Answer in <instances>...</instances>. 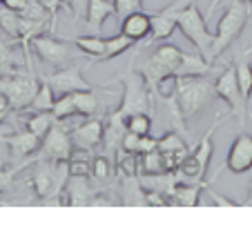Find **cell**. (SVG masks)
Returning a JSON list of instances; mask_svg holds the SVG:
<instances>
[{"mask_svg": "<svg viewBox=\"0 0 252 227\" xmlns=\"http://www.w3.org/2000/svg\"><path fill=\"white\" fill-rule=\"evenodd\" d=\"M194 0H172L167 7H163L161 11H152L150 20H152V33H150V43L145 45H157L161 40H167L172 33L176 31V18L186 9L188 5H192Z\"/></svg>", "mask_w": 252, "mask_h": 227, "instance_id": "cell-11", "label": "cell"}, {"mask_svg": "<svg viewBox=\"0 0 252 227\" xmlns=\"http://www.w3.org/2000/svg\"><path fill=\"white\" fill-rule=\"evenodd\" d=\"M45 81L49 83V87L54 89L56 96H65L71 91H85L92 89V85L83 78V67L81 65H65L54 69L52 74L45 76Z\"/></svg>", "mask_w": 252, "mask_h": 227, "instance_id": "cell-12", "label": "cell"}, {"mask_svg": "<svg viewBox=\"0 0 252 227\" xmlns=\"http://www.w3.org/2000/svg\"><path fill=\"white\" fill-rule=\"evenodd\" d=\"M248 185H250V187H248V199L243 200V205H252V180Z\"/></svg>", "mask_w": 252, "mask_h": 227, "instance_id": "cell-38", "label": "cell"}, {"mask_svg": "<svg viewBox=\"0 0 252 227\" xmlns=\"http://www.w3.org/2000/svg\"><path fill=\"white\" fill-rule=\"evenodd\" d=\"M121 33L127 36L132 43H141L145 38H150L152 33V20H150V14L145 11H134V14H127L125 18H121Z\"/></svg>", "mask_w": 252, "mask_h": 227, "instance_id": "cell-17", "label": "cell"}, {"mask_svg": "<svg viewBox=\"0 0 252 227\" xmlns=\"http://www.w3.org/2000/svg\"><path fill=\"white\" fill-rule=\"evenodd\" d=\"M25 56L18 54V40L0 29V76H11L20 71Z\"/></svg>", "mask_w": 252, "mask_h": 227, "instance_id": "cell-16", "label": "cell"}, {"mask_svg": "<svg viewBox=\"0 0 252 227\" xmlns=\"http://www.w3.org/2000/svg\"><path fill=\"white\" fill-rule=\"evenodd\" d=\"M243 54H246V56H250V54H252V45H250V47H248V49H246V52H243Z\"/></svg>", "mask_w": 252, "mask_h": 227, "instance_id": "cell-41", "label": "cell"}, {"mask_svg": "<svg viewBox=\"0 0 252 227\" xmlns=\"http://www.w3.org/2000/svg\"><path fill=\"white\" fill-rule=\"evenodd\" d=\"M74 47L78 52H83L87 58H94L92 62H98V58L105 52V38H100L98 33H85V36H76L74 40Z\"/></svg>", "mask_w": 252, "mask_h": 227, "instance_id": "cell-22", "label": "cell"}, {"mask_svg": "<svg viewBox=\"0 0 252 227\" xmlns=\"http://www.w3.org/2000/svg\"><path fill=\"white\" fill-rule=\"evenodd\" d=\"M71 100H74L76 114H78V116H83V118L96 116V114L100 112V100H98V96L94 94V89L71 91Z\"/></svg>", "mask_w": 252, "mask_h": 227, "instance_id": "cell-21", "label": "cell"}, {"mask_svg": "<svg viewBox=\"0 0 252 227\" xmlns=\"http://www.w3.org/2000/svg\"><path fill=\"white\" fill-rule=\"evenodd\" d=\"M132 69L145 78L152 98L161 94V83L176 76H212L214 65L201 54H188L172 43H158L145 58H134Z\"/></svg>", "mask_w": 252, "mask_h": 227, "instance_id": "cell-1", "label": "cell"}, {"mask_svg": "<svg viewBox=\"0 0 252 227\" xmlns=\"http://www.w3.org/2000/svg\"><path fill=\"white\" fill-rule=\"evenodd\" d=\"M110 16H114V5L112 0H87L85 5V27L90 33H100L103 23Z\"/></svg>", "mask_w": 252, "mask_h": 227, "instance_id": "cell-18", "label": "cell"}, {"mask_svg": "<svg viewBox=\"0 0 252 227\" xmlns=\"http://www.w3.org/2000/svg\"><path fill=\"white\" fill-rule=\"evenodd\" d=\"M0 203H2V200H0Z\"/></svg>", "mask_w": 252, "mask_h": 227, "instance_id": "cell-43", "label": "cell"}, {"mask_svg": "<svg viewBox=\"0 0 252 227\" xmlns=\"http://www.w3.org/2000/svg\"><path fill=\"white\" fill-rule=\"evenodd\" d=\"M2 5H5L7 9L16 11V14H23V11L29 7V0H5Z\"/></svg>", "mask_w": 252, "mask_h": 227, "instance_id": "cell-35", "label": "cell"}, {"mask_svg": "<svg viewBox=\"0 0 252 227\" xmlns=\"http://www.w3.org/2000/svg\"><path fill=\"white\" fill-rule=\"evenodd\" d=\"M225 167L232 174H246L252 170V136L246 132L237 134L230 142L228 156H225Z\"/></svg>", "mask_w": 252, "mask_h": 227, "instance_id": "cell-14", "label": "cell"}, {"mask_svg": "<svg viewBox=\"0 0 252 227\" xmlns=\"http://www.w3.org/2000/svg\"><path fill=\"white\" fill-rule=\"evenodd\" d=\"M11 112V103H9V98H7L5 94H0V123L7 118V114Z\"/></svg>", "mask_w": 252, "mask_h": 227, "instance_id": "cell-36", "label": "cell"}, {"mask_svg": "<svg viewBox=\"0 0 252 227\" xmlns=\"http://www.w3.org/2000/svg\"><path fill=\"white\" fill-rule=\"evenodd\" d=\"M71 2H74V0H65V5L69 7V9H71ZM71 11H74V9H71ZM74 16H76V11H74Z\"/></svg>", "mask_w": 252, "mask_h": 227, "instance_id": "cell-39", "label": "cell"}, {"mask_svg": "<svg viewBox=\"0 0 252 227\" xmlns=\"http://www.w3.org/2000/svg\"><path fill=\"white\" fill-rule=\"evenodd\" d=\"M174 98L181 109L183 118L190 120L208 109L214 96V81L210 76H176L174 78Z\"/></svg>", "mask_w": 252, "mask_h": 227, "instance_id": "cell-2", "label": "cell"}, {"mask_svg": "<svg viewBox=\"0 0 252 227\" xmlns=\"http://www.w3.org/2000/svg\"><path fill=\"white\" fill-rule=\"evenodd\" d=\"M0 142L9 147V154L16 161H25L27 156H32L33 151H38L40 147V138L36 134H32L29 129L25 132H14L9 136H2L0 134Z\"/></svg>", "mask_w": 252, "mask_h": 227, "instance_id": "cell-15", "label": "cell"}, {"mask_svg": "<svg viewBox=\"0 0 252 227\" xmlns=\"http://www.w3.org/2000/svg\"><path fill=\"white\" fill-rule=\"evenodd\" d=\"M54 103H56V94H54V89L49 87V83L43 78L38 85V91H36L32 105H29V109H32V112H52Z\"/></svg>", "mask_w": 252, "mask_h": 227, "instance_id": "cell-25", "label": "cell"}, {"mask_svg": "<svg viewBox=\"0 0 252 227\" xmlns=\"http://www.w3.org/2000/svg\"><path fill=\"white\" fill-rule=\"evenodd\" d=\"M223 123V120H217V123L210 125V129L205 132V136L199 141V145H196V149L192 151V156L196 158V163H199V170H201V178H203L205 174H208V167H210V161H212V154H214V145H212V136L214 132H217V127Z\"/></svg>", "mask_w": 252, "mask_h": 227, "instance_id": "cell-19", "label": "cell"}, {"mask_svg": "<svg viewBox=\"0 0 252 227\" xmlns=\"http://www.w3.org/2000/svg\"><path fill=\"white\" fill-rule=\"evenodd\" d=\"M29 45L33 47L36 56L49 67H63L69 60H76L74 49L67 45V40H58V38H54L52 33H47V31L33 36Z\"/></svg>", "mask_w": 252, "mask_h": 227, "instance_id": "cell-10", "label": "cell"}, {"mask_svg": "<svg viewBox=\"0 0 252 227\" xmlns=\"http://www.w3.org/2000/svg\"><path fill=\"white\" fill-rule=\"evenodd\" d=\"M219 7H223V16L219 18L217 25V33L212 40V62L230 49L239 40L243 33L248 20H250V5L248 2H239V0H225Z\"/></svg>", "mask_w": 252, "mask_h": 227, "instance_id": "cell-3", "label": "cell"}, {"mask_svg": "<svg viewBox=\"0 0 252 227\" xmlns=\"http://www.w3.org/2000/svg\"><path fill=\"white\" fill-rule=\"evenodd\" d=\"M205 192H208V196L214 200V205H223V207H232V205H243V203H239V200H234V199H228V196H221L219 192H214V189L210 187L208 183H205Z\"/></svg>", "mask_w": 252, "mask_h": 227, "instance_id": "cell-34", "label": "cell"}, {"mask_svg": "<svg viewBox=\"0 0 252 227\" xmlns=\"http://www.w3.org/2000/svg\"><path fill=\"white\" fill-rule=\"evenodd\" d=\"M54 125H56V118H54L52 112H33L32 116L25 120V127L32 134H36L38 138H43Z\"/></svg>", "mask_w": 252, "mask_h": 227, "instance_id": "cell-24", "label": "cell"}, {"mask_svg": "<svg viewBox=\"0 0 252 227\" xmlns=\"http://www.w3.org/2000/svg\"><path fill=\"white\" fill-rule=\"evenodd\" d=\"M219 5H221V0H212V2H210V7H208V11H205V18H212Z\"/></svg>", "mask_w": 252, "mask_h": 227, "instance_id": "cell-37", "label": "cell"}, {"mask_svg": "<svg viewBox=\"0 0 252 227\" xmlns=\"http://www.w3.org/2000/svg\"><path fill=\"white\" fill-rule=\"evenodd\" d=\"M199 194H201V185L199 187H196V185H192V187H186V185H181V187H172V196H174V200L179 205H188V207L199 205Z\"/></svg>", "mask_w": 252, "mask_h": 227, "instance_id": "cell-27", "label": "cell"}, {"mask_svg": "<svg viewBox=\"0 0 252 227\" xmlns=\"http://www.w3.org/2000/svg\"><path fill=\"white\" fill-rule=\"evenodd\" d=\"M176 29H181V33L199 49V54L205 58L208 62H212V40L214 33L208 29V18L205 14H201L196 2L188 5L186 9L179 14L176 18Z\"/></svg>", "mask_w": 252, "mask_h": 227, "instance_id": "cell-5", "label": "cell"}, {"mask_svg": "<svg viewBox=\"0 0 252 227\" xmlns=\"http://www.w3.org/2000/svg\"><path fill=\"white\" fill-rule=\"evenodd\" d=\"M125 125H127V132L138 134V136H145V134L152 132V116H150V112L132 114V116L125 118Z\"/></svg>", "mask_w": 252, "mask_h": 227, "instance_id": "cell-26", "label": "cell"}, {"mask_svg": "<svg viewBox=\"0 0 252 227\" xmlns=\"http://www.w3.org/2000/svg\"><path fill=\"white\" fill-rule=\"evenodd\" d=\"M132 40H129L127 36H123V33H116V36H110L105 38V52L103 56L98 58V62H105V60H114V58H119L121 54H125L129 47H132Z\"/></svg>", "mask_w": 252, "mask_h": 227, "instance_id": "cell-23", "label": "cell"}, {"mask_svg": "<svg viewBox=\"0 0 252 227\" xmlns=\"http://www.w3.org/2000/svg\"><path fill=\"white\" fill-rule=\"evenodd\" d=\"M214 96L228 105L230 112H232V116L239 120V125L246 123V118H248V114L250 112H248V103L243 100L241 89H239L234 65H228L219 74V78L214 81Z\"/></svg>", "mask_w": 252, "mask_h": 227, "instance_id": "cell-8", "label": "cell"}, {"mask_svg": "<svg viewBox=\"0 0 252 227\" xmlns=\"http://www.w3.org/2000/svg\"><path fill=\"white\" fill-rule=\"evenodd\" d=\"M38 78L32 69L16 71L11 76H0V94H5L11 103L14 112H25L29 109L33 96L38 91Z\"/></svg>", "mask_w": 252, "mask_h": 227, "instance_id": "cell-6", "label": "cell"}, {"mask_svg": "<svg viewBox=\"0 0 252 227\" xmlns=\"http://www.w3.org/2000/svg\"><path fill=\"white\" fill-rule=\"evenodd\" d=\"M18 25H20V14L7 9L5 5H0V29L18 40Z\"/></svg>", "mask_w": 252, "mask_h": 227, "instance_id": "cell-28", "label": "cell"}, {"mask_svg": "<svg viewBox=\"0 0 252 227\" xmlns=\"http://www.w3.org/2000/svg\"><path fill=\"white\" fill-rule=\"evenodd\" d=\"M158 147H161V154H176V151H186V142L181 141L179 132H170L165 138L158 141Z\"/></svg>", "mask_w": 252, "mask_h": 227, "instance_id": "cell-29", "label": "cell"}, {"mask_svg": "<svg viewBox=\"0 0 252 227\" xmlns=\"http://www.w3.org/2000/svg\"><path fill=\"white\" fill-rule=\"evenodd\" d=\"M38 2L49 11V14H52V18H54V20H56V14H58L61 9H65L67 14H74V11H71L69 7L65 5V0H38Z\"/></svg>", "mask_w": 252, "mask_h": 227, "instance_id": "cell-33", "label": "cell"}, {"mask_svg": "<svg viewBox=\"0 0 252 227\" xmlns=\"http://www.w3.org/2000/svg\"><path fill=\"white\" fill-rule=\"evenodd\" d=\"M67 167H69V174L71 176H87V174H92V163H85V161H67Z\"/></svg>", "mask_w": 252, "mask_h": 227, "instance_id": "cell-32", "label": "cell"}, {"mask_svg": "<svg viewBox=\"0 0 252 227\" xmlns=\"http://www.w3.org/2000/svg\"><path fill=\"white\" fill-rule=\"evenodd\" d=\"M103 132H105V125L98 116L94 118H85L81 125H74L69 129V136H71V145L76 149L83 151H92L94 147H98L103 142Z\"/></svg>", "mask_w": 252, "mask_h": 227, "instance_id": "cell-13", "label": "cell"}, {"mask_svg": "<svg viewBox=\"0 0 252 227\" xmlns=\"http://www.w3.org/2000/svg\"><path fill=\"white\" fill-rule=\"evenodd\" d=\"M2 2H5V0H0V5H2Z\"/></svg>", "mask_w": 252, "mask_h": 227, "instance_id": "cell-42", "label": "cell"}, {"mask_svg": "<svg viewBox=\"0 0 252 227\" xmlns=\"http://www.w3.org/2000/svg\"><path fill=\"white\" fill-rule=\"evenodd\" d=\"M114 83H121V85H123L121 103H119V107L114 109L119 116L127 118V116L138 114V112H152V91H150L145 78H143L136 69L129 67L127 71L116 76Z\"/></svg>", "mask_w": 252, "mask_h": 227, "instance_id": "cell-4", "label": "cell"}, {"mask_svg": "<svg viewBox=\"0 0 252 227\" xmlns=\"http://www.w3.org/2000/svg\"><path fill=\"white\" fill-rule=\"evenodd\" d=\"M71 149H74V145H71L67 120H56V125L40 138L38 161L67 163L71 158Z\"/></svg>", "mask_w": 252, "mask_h": 227, "instance_id": "cell-9", "label": "cell"}, {"mask_svg": "<svg viewBox=\"0 0 252 227\" xmlns=\"http://www.w3.org/2000/svg\"><path fill=\"white\" fill-rule=\"evenodd\" d=\"M143 2H145V0H112L114 14L119 16V18H125L127 14H134V11H141Z\"/></svg>", "mask_w": 252, "mask_h": 227, "instance_id": "cell-30", "label": "cell"}, {"mask_svg": "<svg viewBox=\"0 0 252 227\" xmlns=\"http://www.w3.org/2000/svg\"><path fill=\"white\" fill-rule=\"evenodd\" d=\"M67 163H56V161H38L33 167V174L29 178V185L33 187V194L38 199L47 200L58 194L61 185L65 183L67 174Z\"/></svg>", "mask_w": 252, "mask_h": 227, "instance_id": "cell-7", "label": "cell"}, {"mask_svg": "<svg viewBox=\"0 0 252 227\" xmlns=\"http://www.w3.org/2000/svg\"><path fill=\"white\" fill-rule=\"evenodd\" d=\"M234 74H237V83L239 89H241V96L246 103H250L252 96V62L248 60L246 54H239L234 58Z\"/></svg>", "mask_w": 252, "mask_h": 227, "instance_id": "cell-20", "label": "cell"}, {"mask_svg": "<svg viewBox=\"0 0 252 227\" xmlns=\"http://www.w3.org/2000/svg\"><path fill=\"white\" fill-rule=\"evenodd\" d=\"M112 167H114V163H112L107 156H96L94 163H92V174H94L96 178L105 180L112 174Z\"/></svg>", "mask_w": 252, "mask_h": 227, "instance_id": "cell-31", "label": "cell"}, {"mask_svg": "<svg viewBox=\"0 0 252 227\" xmlns=\"http://www.w3.org/2000/svg\"><path fill=\"white\" fill-rule=\"evenodd\" d=\"M221 2H225V0H221ZM239 2H248V5H252V0H239ZM219 9V7H217Z\"/></svg>", "mask_w": 252, "mask_h": 227, "instance_id": "cell-40", "label": "cell"}]
</instances>
